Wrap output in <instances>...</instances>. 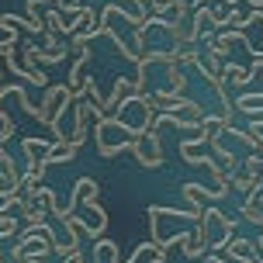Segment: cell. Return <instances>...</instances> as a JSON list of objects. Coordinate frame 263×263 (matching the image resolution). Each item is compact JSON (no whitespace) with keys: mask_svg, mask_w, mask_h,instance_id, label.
Masks as SVG:
<instances>
[{"mask_svg":"<svg viewBox=\"0 0 263 263\" xmlns=\"http://www.w3.org/2000/svg\"><path fill=\"white\" fill-rule=\"evenodd\" d=\"M101 194V184L93 180V177H80L77 184H73V194H69V204H66V222L73 218L80 211V204H93Z\"/></svg>","mask_w":263,"mask_h":263,"instance_id":"4","label":"cell"},{"mask_svg":"<svg viewBox=\"0 0 263 263\" xmlns=\"http://www.w3.org/2000/svg\"><path fill=\"white\" fill-rule=\"evenodd\" d=\"M28 263H49V260H28Z\"/></svg>","mask_w":263,"mask_h":263,"instance_id":"21","label":"cell"},{"mask_svg":"<svg viewBox=\"0 0 263 263\" xmlns=\"http://www.w3.org/2000/svg\"><path fill=\"white\" fill-rule=\"evenodd\" d=\"M256 250L263 253V229H260V239H256Z\"/></svg>","mask_w":263,"mask_h":263,"instance_id":"20","label":"cell"},{"mask_svg":"<svg viewBox=\"0 0 263 263\" xmlns=\"http://www.w3.org/2000/svg\"><path fill=\"white\" fill-rule=\"evenodd\" d=\"M250 121H256V125H263V111H253V115H250Z\"/></svg>","mask_w":263,"mask_h":263,"instance_id":"19","label":"cell"},{"mask_svg":"<svg viewBox=\"0 0 263 263\" xmlns=\"http://www.w3.org/2000/svg\"><path fill=\"white\" fill-rule=\"evenodd\" d=\"M0 173H4V177H11L14 184H21V173H17V166H14L11 153H7L4 145H0Z\"/></svg>","mask_w":263,"mask_h":263,"instance_id":"15","label":"cell"},{"mask_svg":"<svg viewBox=\"0 0 263 263\" xmlns=\"http://www.w3.org/2000/svg\"><path fill=\"white\" fill-rule=\"evenodd\" d=\"M222 77H225V87H236V90H242V87L253 80V73H250V66L225 63V66H222Z\"/></svg>","mask_w":263,"mask_h":263,"instance_id":"10","label":"cell"},{"mask_svg":"<svg viewBox=\"0 0 263 263\" xmlns=\"http://www.w3.org/2000/svg\"><path fill=\"white\" fill-rule=\"evenodd\" d=\"M83 208V215H73L69 222H73V229H77L80 236H90V239H101L107 229V211L93 201V204H80Z\"/></svg>","mask_w":263,"mask_h":263,"instance_id":"3","label":"cell"},{"mask_svg":"<svg viewBox=\"0 0 263 263\" xmlns=\"http://www.w3.org/2000/svg\"><path fill=\"white\" fill-rule=\"evenodd\" d=\"M66 263H90V260L83 256V250H77V253H69V256H66Z\"/></svg>","mask_w":263,"mask_h":263,"instance_id":"18","label":"cell"},{"mask_svg":"<svg viewBox=\"0 0 263 263\" xmlns=\"http://www.w3.org/2000/svg\"><path fill=\"white\" fill-rule=\"evenodd\" d=\"M236 111H242V115H253V111H263V90L260 93H250L242 90L236 97Z\"/></svg>","mask_w":263,"mask_h":263,"instance_id":"14","label":"cell"},{"mask_svg":"<svg viewBox=\"0 0 263 263\" xmlns=\"http://www.w3.org/2000/svg\"><path fill=\"white\" fill-rule=\"evenodd\" d=\"M93 263H118V242H111V239L93 242Z\"/></svg>","mask_w":263,"mask_h":263,"instance_id":"13","label":"cell"},{"mask_svg":"<svg viewBox=\"0 0 263 263\" xmlns=\"http://www.w3.org/2000/svg\"><path fill=\"white\" fill-rule=\"evenodd\" d=\"M0 263H4V256H0Z\"/></svg>","mask_w":263,"mask_h":263,"instance_id":"22","label":"cell"},{"mask_svg":"<svg viewBox=\"0 0 263 263\" xmlns=\"http://www.w3.org/2000/svg\"><path fill=\"white\" fill-rule=\"evenodd\" d=\"M132 142H135V132H128L121 125V118L115 115H101L93 118V145H97V156H118V153H132Z\"/></svg>","mask_w":263,"mask_h":263,"instance_id":"1","label":"cell"},{"mask_svg":"<svg viewBox=\"0 0 263 263\" xmlns=\"http://www.w3.org/2000/svg\"><path fill=\"white\" fill-rule=\"evenodd\" d=\"M180 159H184V163H191V166H204L208 153H204V139L197 135V128L187 135L184 142H180Z\"/></svg>","mask_w":263,"mask_h":263,"instance_id":"5","label":"cell"},{"mask_svg":"<svg viewBox=\"0 0 263 263\" xmlns=\"http://www.w3.org/2000/svg\"><path fill=\"white\" fill-rule=\"evenodd\" d=\"M125 263H166V250H163V246H156V242H142V246L132 253Z\"/></svg>","mask_w":263,"mask_h":263,"instance_id":"9","label":"cell"},{"mask_svg":"<svg viewBox=\"0 0 263 263\" xmlns=\"http://www.w3.org/2000/svg\"><path fill=\"white\" fill-rule=\"evenodd\" d=\"M55 7L63 11V17H69V14H77L80 7H87V4H83V0H55Z\"/></svg>","mask_w":263,"mask_h":263,"instance_id":"16","label":"cell"},{"mask_svg":"<svg viewBox=\"0 0 263 263\" xmlns=\"http://www.w3.org/2000/svg\"><path fill=\"white\" fill-rule=\"evenodd\" d=\"M80 156V142H73V139H55L52 149H49V156H45V163L52 166V163H73V159Z\"/></svg>","mask_w":263,"mask_h":263,"instance_id":"8","label":"cell"},{"mask_svg":"<svg viewBox=\"0 0 263 263\" xmlns=\"http://www.w3.org/2000/svg\"><path fill=\"white\" fill-rule=\"evenodd\" d=\"M111 115L121 118V125H125L128 132L142 135V132H149V125L156 121V107H153V101H149L145 93H132V97H125Z\"/></svg>","mask_w":263,"mask_h":263,"instance_id":"2","label":"cell"},{"mask_svg":"<svg viewBox=\"0 0 263 263\" xmlns=\"http://www.w3.org/2000/svg\"><path fill=\"white\" fill-rule=\"evenodd\" d=\"M253 201H256V204H260V208H263V173H260V180H256V191H253Z\"/></svg>","mask_w":263,"mask_h":263,"instance_id":"17","label":"cell"},{"mask_svg":"<svg viewBox=\"0 0 263 263\" xmlns=\"http://www.w3.org/2000/svg\"><path fill=\"white\" fill-rule=\"evenodd\" d=\"M49 149H52V142H45V139H25V142H21V153L28 156V163L45 159V156H49Z\"/></svg>","mask_w":263,"mask_h":263,"instance_id":"11","label":"cell"},{"mask_svg":"<svg viewBox=\"0 0 263 263\" xmlns=\"http://www.w3.org/2000/svg\"><path fill=\"white\" fill-rule=\"evenodd\" d=\"M222 253H225V256H232V260H246V263H256V256H260L256 239H242V236H232Z\"/></svg>","mask_w":263,"mask_h":263,"instance_id":"6","label":"cell"},{"mask_svg":"<svg viewBox=\"0 0 263 263\" xmlns=\"http://www.w3.org/2000/svg\"><path fill=\"white\" fill-rule=\"evenodd\" d=\"M132 93H142V90H139V83H135V77H118V80H115V90L107 93V101H104V104H107V115H111V111H115L125 97H132Z\"/></svg>","mask_w":263,"mask_h":263,"instance_id":"7","label":"cell"},{"mask_svg":"<svg viewBox=\"0 0 263 263\" xmlns=\"http://www.w3.org/2000/svg\"><path fill=\"white\" fill-rule=\"evenodd\" d=\"M28 197H31V201H35V204H42V208L49 211V215H52V211L59 208V201H55V194H52V187H45V184H39V187H31V191H28Z\"/></svg>","mask_w":263,"mask_h":263,"instance_id":"12","label":"cell"}]
</instances>
